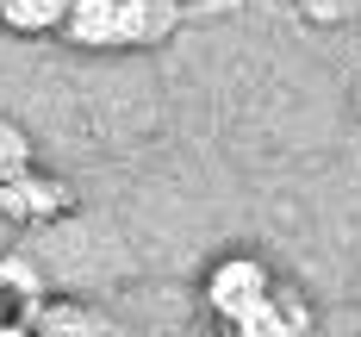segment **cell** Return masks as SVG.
<instances>
[{"label":"cell","instance_id":"5b68a950","mask_svg":"<svg viewBox=\"0 0 361 337\" xmlns=\"http://www.w3.org/2000/svg\"><path fill=\"white\" fill-rule=\"evenodd\" d=\"M32 312H37V268L6 250L0 256V337L32 331Z\"/></svg>","mask_w":361,"mask_h":337},{"label":"cell","instance_id":"3957f363","mask_svg":"<svg viewBox=\"0 0 361 337\" xmlns=\"http://www.w3.org/2000/svg\"><path fill=\"white\" fill-rule=\"evenodd\" d=\"M6 187V200L19 206V219L25 225H44V219H63L75 206V187L63 182V175H44V169H25V175H13V182H0Z\"/></svg>","mask_w":361,"mask_h":337},{"label":"cell","instance_id":"30bf717a","mask_svg":"<svg viewBox=\"0 0 361 337\" xmlns=\"http://www.w3.org/2000/svg\"><path fill=\"white\" fill-rule=\"evenodd\" d=\"M299 13L318 19V25H343V19H355V13H361V0H299Z\"/></svg>","mask_w":361,"mask_h":337},{"label":"cell","instance_id":"ba28073f","mask_svg":"<svg viewBox=\"0 0 361 337\" xmlns=\"http://www.w3.org/2000/svg\"><path fill=\"white\" fill-rule=\"evenodd\" d=\"M32 331H112V325L100 312H87V306H37Z\"/></svg>","mask_w":361,"mask_h":337},{"label":"cell","instance_id":"52a82bcc","mask_svg":"<svg viewBox=\"0 0 361 337\" xmlns=\"http://www.w3.org/2000/svg\"><path fill=\"white\" fill-rule=\"evenodd\" d=\"M63 19H69V0H0V25L6 32L44 37V32H63Z\"/></svg>","mask_w":361,"mask_h":337},{"label":"cell","instance_id":"7c38bea8","mask_svg":"<svg viewBox=\"0 0 361 337\" xmlns=\"http://www.w3.org/2000/svg\"><path fill=\"white\" fill-rule=\"evenodd\" d=\"M355 112H361V88H355Z\"/></svg>","mask_w":361,"mask_h":337},{"label":"cell","instance_id":"8992f818","mask_svg":"<svg viewBox=\"0 0 361 337\" xmlns=\"http://www.w3.org/2000/svg\"><path fill=\"white\" fill-rule=\"evenodd\" d=\"M125 44H162L180 25V0H118Z\"/></svg>","mask_w":361,"mask_h":337},{"label":"cell","instance_id":"6da1fadb","mask_svg":"<svg viewBox=\"0 0 361 337\" xmlns=\"http://www.w3.org/2000/svg\"><path fill=\"white\" fill-rule=\"evenodd\" d=\"M268 288H274L268 262L237 250V256H218V262H212V275H206V306H212L224 325H237V319H243V312H250Z\"/></svg>","mask_w":361,"mask_h":337},{"label":"cell","instance_id":"277c9868","mask_svg":"<svg viewBox=\"0 0 361 337\" xmlns=\"http://www.w3.org/2000/svg\"><path fill=\"white\" fill-rule=\"evenodd\" d=\"M63 37L81 50H125V25H118V0H69Z\"/></svg>","mask_w":361,"mask_h":337},{"label":"cell","instance_id":"8fae6325","mask_svg":"<svg viewBox=\"0 0 361 337\" xmlns=\"http://www.w3.org/2000/svg\"><path fill=\"white\" fill-rule=\"evenodd\" d=\"M19 231H25V219H19V206L6 200V187H0V256L19 244Z\"/></svg>","mask_w":361,"mask_h":337},{"label":"cell","instance_id":"9c48e42d","mask_svg":"<svg viewBox=\"0 0 361 337\" xmlns=\"http://www.w3.org/2000/svg\"><path fill=\"white\" fill-rule=\"evenodd\" d=\"M25 169H32V138H25L13 119H0V182L25 175Z\"/></svg>","mask_w":361,"mask_h":337},{"label":"cell","instance_id":"7a4b0ae2","mask_svg":"<svg viewBox=\"0 0 361 337\" xmlns=\"http://www.w3.org/2000/svg\"><path fill=\"white\" fill-rule=\"evenodd\" d=\"M312 325H318V312H312V300H305V294H293V288H268V294L255 300L231 331H237V337H305Z\"/></svg>","mask_w":361,"mask_h":337}]
</instances>
